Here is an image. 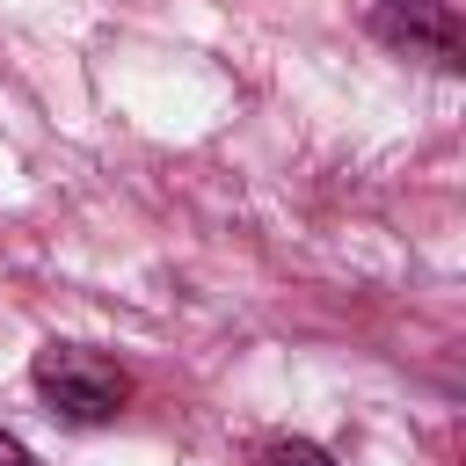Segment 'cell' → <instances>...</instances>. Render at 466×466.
Returning a JSON list of instances; mask_svg holds the SVG:
<instances>
[{
	"label": "cell",
	"instance_id": "cell-1",
	"mask_svg": "<svg viewBox=\"0 0 466 466\" xmlns=\"http://www.w3.org/2000/svg\"><path fill=\"white\" fill-rule=\"evenodd\" d=\"M29 379L51 400V415H66V422H116L124 400H131L124 364H109L102 350H80V342H44Z\"/></svg>",
	"mask_w": 466,
	"mask_h": 466
},
{
	"label": "cell",
	"instance_id": "cell-3",
	"mask_svg": "<svg viewBox=\"0 0 466 466\" xmlns=\"http://www.w3.org/2000/svg\"><path fill=\"white\" fill-rule=\"evenodd\" d=\"M269 466H335L320 444H306V437H277L269 444Z\"/></svg>",
	"mask_w": 466,
	"mask_h": 466
},
{
	"label": "cell",
	"instance_id": "cell-2",
	"mask_svg": "<svg viewBox=\"0 0 466 466\" xmlns=\"http://www.w3.org/2000/svg\"><path fill=\"white\" fill-rule=\"evenodd\" d=\"M371 36L408 51V58H430V66H466V36H459V15L451 0H379L371 7Z\"/></svg>",
	"mask_w": 466,
	"mask_h": 466
},
{
	"label": "cell",
	"instance_id": "cell-4",
	"mask_svg": "<svg viewBox=\"0 0 466 466\" xmlns=\"http://www.w3.org/2000/svg\"><path fill=\"white\" fill-rule=\"evenodd\" d=\"M0 466H36V459H29V444H22V437H7V430H0Z\"/></svg>",
	"mask_w": 466,
	"mask_h": 466
}]
</instances>
